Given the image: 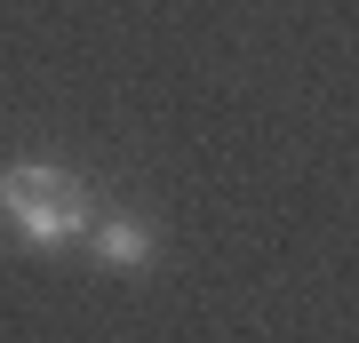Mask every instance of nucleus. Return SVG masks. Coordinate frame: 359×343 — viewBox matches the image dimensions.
<instances>
[{"label":"nucleus","instance_id":"obj_1","mask_svg":"<svg viewBox=\"0 0 359 343\" xmlns=\"http://www.w3.org/2000/svg\"><path fill=\"white\" fill-rule=\"evenodd\" d=\"M0 224L25 248H72L96 224V191L56 160H16L0 168Z\"/></svg>","mask_w":359,"mask_h":343},{"label":"nucleus","instance_id":"obj_2","mask_svg":"<svg viewBox=\"0 0 359 343\" xmlns=\"http://www.w3.org/2000/svg\"><path fill=\"white\" fill-rule=\"evenodd\" d=\"M88 248H96L104 271H144V264H152V224H144V216H96L88 224Z\"/></svg>","mask_w":359,"mask_h":343}]
</instances>
